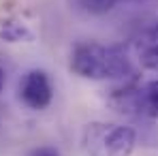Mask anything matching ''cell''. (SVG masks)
Listing matches in <instances>:
<instances>
[{"mask_svg":"<svg viewBox=\"0 0 158 156\" xmlns=\"http://www.w3.org/2000/svg\"><path fill=\"white\" fill-rule=\"evenodd\" d=\"M75 2L79 4V9H83L90 15H105L120 0H75Z\"/></svg>","mask_w":158,"mask_h":156,"instance_id":"52a82bcc","label":"cell"},{"mask_svg":"<svg viewBox=\"0 0 158 156\" xmlns=\"http://www.w3.org/2000/svg\"><path fill=\"white\" fill-rule=\"evenodd\" d=\"M71 71L85 79H128L132 64L120 47H107L94 41L77 43L71 52Z\"/></svg>","mask_w":158,"mask_h":156,"instance_id":"6da1fadb","label":"cell"},{"mask_svg":"<svg viewBox=\"0 0 158 156\" xmlns=\"http://www.w3.org/2000/svg\"><path fill=\"white\" fill-rule=\"evenodd\" d=\"M0 39L6 43H30L34 41V32L19 19H4L0 24Z\"/></svg>","mask_w":158,"mask_h":156,"instance_id":"8992f818","label":"cell"},{"mask_svg":"<svg viewBox=\"0 0 158 156\" xmlns=\"http://www.w3.org/2000/svg\"><path fill=\"white\" fill-rule=\"evenodd\" d=\"M19 99L24 105H28L30 109H36V111L49 107L53 99V86L49 75L41 69L28 71L19 81Z\"/></svg>","mask_w":158,"mask_h":156,"instance_id":"277c9868","label":"cell"},{"mask_svg":"<svg viewBox=\"0 0 158 156\" xmlns=\"http://www.w3.org/2000/svg\"><path fill=\"white\" fill-rule=\"evenodd\" d=\"M2 88H4V71L0 69V92H2Z\"/></svg>","mask_w":158,"mask_h":156,"instance_id":"9c48e42d","label":"cell"},{"mask_svg":"<svg viewBox=\"0 0 158 156\" xmlns=\"http://www.w3.org/2000/svg\"><path fill=\"white\" fill-rule=\"evenodd\" d=\"M28 156H60V152L52 148V145H43V148H36V150H32Z\"/></svg>","mask_w":158,"mask_h":156,"instance_id":"ba28073f","label":"cell"},{"mask_svg":"<svg viewBox=\"0 0 158 156\" xmlns=\"http://www.w3.org/2000/svg\"><path fill=\"white\" fill-rule=\"evenodd\" d=\"M88 156H131L137 145V133L124 124L90 122L81 135Z\"/></svg>","mask_w":158,"mask_h":156,"instance_id":"7a4b0ae2","label":"cell"},{"mask_svg":"<svg viewBox=\"0 0 158 156\" xmlns=\"http://www.w3.org/2000/svg\"><path fill=\"white\" fill-rule=\"evenodd\" d=\"M139 64L148 71L158 73V22L145 26L132 41Z\"/></svg>","mask_w":158,"mask_h":156,"instance_id":"5b68a950","label":"cell"},{"mask_svg":"<svg viewBox=\"0 0 158 156\" xmlns=\"http://www.w3.org/2000/svg\"><path fill=\"white\" fill-rule=\"evenodd\" d=\"M115 107L126 113H137L145 118H158V79L145 83L143 88H124L115 94Z\"/></svg>","mask_w":158,"mask_h":156,"instance_id":"3957f363","label":"cell"}]
</instances>
